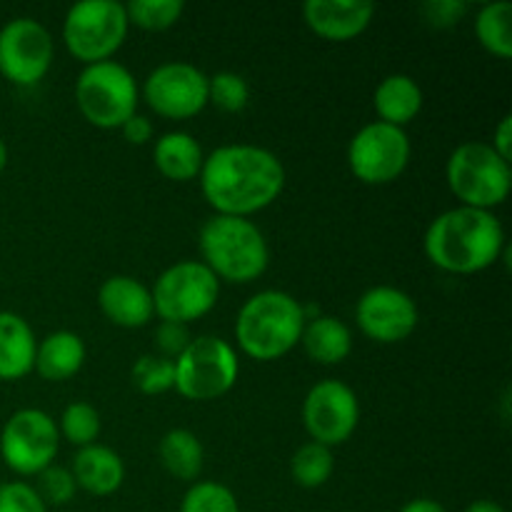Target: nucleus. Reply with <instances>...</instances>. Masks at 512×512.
I'll use <instances>...</instances> for the list:
<instances>
[{
  "label": "nucleus",
  "instance_id": "f257e3e1",
  "mask_svg": "<svg viewBox=\"0 0 512 512\" xmlns=\"http://www.w3.org/2000/svg\"><path fill=\"white\" fill-rule=\"evenodd\" d=\"M200 190L215 215L250 218L270 208L285 188V168L278 155L260 145H220L205 155Z\"/></svg>",
  "mask_w": 512,
  "mask_h": 512
},
{
  "label": "nucleus",
  "instance_id": "f03ea898",
  "mask_svg": "<svg viewBox=\"0 0 512 512\" xmlns=\"http://www.w3.org/2000/svg\"><path fill=\"white\" fill-rule=\"evenodd\" d=\"M423 250L430 263L445 273L475 275L498 263L508 248L498 215L458 205L428 225Z\"/></svg>",
  "mask_w": 512,
  "mask_h": 512
},
{
  "label": "nucleus",
  "instance_id": "7ed1b4c3",
  "mask_svg": "<svg viewBox=\"0 0 512 512\" xmlns=\"http://www.w3.org/2000/svg\"><path fill=\"white\" fill-rule=\"evenodd\" d=\"M305 328L303 303L285 290H260L245 300L235 318V340L258 363L280 360L300 345Z\"/></svg>",
  "mask_w": 512,
  "mask_h": 512
},
{
  "label": "nucleus",
  "instance_id": "20e7f679",
  "mask_svg": "<svg viewBox=\"0 0 512 512\" xmlns=\"http://www.w3.org/2000/svg\"><path fill=\"white\" fill-rule=\"evenodd\" d=\"M200 263L218 280L248 285L270 265V248L263 230L250 218L213 215L200 230Z\"/></svg>",
  "mask_w": 512,
  "mask_h": 512
},
{
  "label": "nucleus",
  "instance_id": "39448f33",
  "mask_svg": "<svg viewBox=\"0 0 512 512\" xmlns=\"http://www.w3.org/2000/svg\"><path fill=\"white\" fill-rule=\"evenodd\" d=\"M448 188L460 205L475 210H490L508 200L512 188V168L500 158L490 143L470 140L450 153L445 165Z\"/></svg>",
  "mask_w": 512,
  "mask_h": 512
},
{
  "label": "nucleus",
  "instance_id": "423d86ee",
  "mask_svg": "<svg viewBox=\"0 0 512 512\" xmlns=\"http://www.w3.org/2000/svg\"><path fill=\"white\" fill-rule=\"evenodd\" d=\"M138 100L135 75L115 60L85 65L75 80V103L93 128L120 130L138 113Z\"/></svg>",
  "mask_w": 512,
  "mask_h": 512
},
{
  "label": "nucleus",
  "instance_id": "0eeeda50",
  "mask_svg": "<svg viewBox=\"0 0 512 512\" xmlns=\"http://www.w3.org/2000/svg\"><path fill=\"white\" fill-rule=\"evenodd\" d=\"M173 368V388L193 403H208L233 390L240 375V360L228 340L200 335L173 360Z\"/></svg>",
  "mask_w": 512,
  "mask_h": 512
},
{
  "label": "nucleus",
  "instance_id": "6e6552de",
  "mask_svg": "<svg viewBox=\"0 0 512 512\" xmlns=\"http://www.w3.org/2000/svg\"><path fill=\"white\" fill-rule=\"evenodd\" d=\"M125 5L115 0H83L65 13L63 43L83 65L105 63L128 38Z\"/></svg>",
  "mask_w": 512,
  "mask_h": 512
},
{
  "label": "nucleus",
  "instance_id": "1a4fd4ad",
  "mask_svg": "<svg viewBox=\"0 0 512 512\" xmlns=\"http://www.w3.org/2000/svg\"><path fill=\"white\" fill-rule=\"evenodd\" d=\"M150 295L160 320L190 325L215 308L220 280L200 260H180L158 275Z\"/></svg>",
  "mask_w": 512,
  "mask_h": 512
},
{
  "label": "nucleus",
  "instance_id": "9d476101",
  "mask_svg": "<svg viewBox=\"0 0 512 512\" xmlns=\"http://www.w3.org/2000/svg\"><path fill=\"white\" fill-rule=\"evenodd\" d=\"M58 423L45 410L23 408L8 418L0 433L3 463L20 478H38L58 455Z\"/></svg>",
  "mask_w": 512,
  "mask_h": 512
},
{
  "label": "nucleus",
  "instance_id": "9b49d317",
  "mask_svg": "<svg viewBox=\"0 0 512 512\" xmlns=\"http://www.w3.org/2000/svg\"><path fill=\"white\" fill-rule=\"evenodd\" d=\"M413 145L408 133L395 125H363L348 145V165L355 178L365 185H388L408 170Z\"/></svg>",
  "mask_w": 512,
  "mask_h": 512
},
{
  "label": "nucleus",
  "instance_id": "f8f14e48",
  "mask_svg": "<svg viewBox=\"0 0 512 512\" xmlns=\"http://www.w3.org/2000/svg\"><path fill=\"white\" fill-rule=\"evenodd\" d=\"M55 58L53 35L33 18H15L0 28V75L20 88H33Z\"/></svg>",
  "mask_w": 512,
  "mask_h": 512
},
{
  "label": "nucleus",
  "instance_id": "ddd939ff",
  "mask_svg": "<svg viewBox=\"0 0 512 512\" xmlns=\"http://www.w3.org/2000/svg\"><path fill=\"white\" fill-rule=\"evenodd\" d=\"M143 100L160 118L190 120L210 103L208 75L183 60L163 63L145 78Z\"/></svg>",
  "mask_w": 512,
  "mask_h": 512
},
{
  "label": "nucleus",
  "instance_id": "4468645a",
  "mask_svg": "<svg viewBox=\"0 0 512 512\" xmlns=\"http://www.w3.org/2000/svg\"><path fill=\"white\" fill-rule=\"evenodd\" d=\"M358 423V395L343 380H320L305 395L303 425L313 443L333 450L353 438Z\"/></svg>",
  "mask_w": 512,
  "mask_h": 512
},
{
  "label": "nucleus",
  "instance_id": "2eb2a0df",
  "mask_svg": "<svg viewBox=\"0 0 512 512\" xmlns=\"http://www.w3.org/2000/svg\"><path fill=\"white\" fill-rule=\"evenodd\" d=\"M418 305L405 290L393 285H375L360 295L355 305V323L365 338L380 345L408 340L418 328Z\"/></svg>",
  "mask_w": 512,
  "mask_h": 512
},
{
  "label": "nucleus",
  "instance_id": "dca6fc26",
  "mask_svg": "<svg viewBox=\"0 0 512 512\" xmlns=\"http://www.w3.org/2000/svg\"><path fill=\"white\" fill-rule=\"evenodd\" d=\"M375 18V5L368 0H308L303 20L318 38L330 43H348L363 35Z\"/></svg>",
  "mask_w": 512,
  "mask_h": 512
},
{
  "label": "nucleus",
  "instance_id": "f3484780",
  "mask_svg": "<svg viewBox=\"0 0 512 512\" xmlns=\"http://www.w3.org/2000/svg\"><path fill=\"white\" fill-rule=\"evenodd\" d=\"M98 305L105 318L125 330H138L153 320V295L133 275H113L98 290Z\"/></svg>",
  "mask_w": 512,
  "mask_h": 512
},
{
  "label": "nucleus",
  "instance_id": "a211bd4d",
  "mask_svg": "<svg viewBox=\"0 0 512 512\" xmlns=\"http://www.w3.org/2000/svg\"><path fill=\"white\" fill-rule=\"evenodd\" d=\"M70 473L80 490L95 495V498H108V495L118 493L123 485L125 463L113 448L93 443L75 453Z\"/></svg>",
  "mask_w": 512,
  "mask_h": 512
},
{
  "label": "nucleus",
  "instance_id": "6ab92c4d",
  "mask_svg": "<svg viewBox=\"0 0 512 512\" xmlns=\"http://www.w3.org/2000/svg\"><path fill=\"white\" fill-rule=\"evenodd\" d=\"M35 340L28 320L10 310H0V380L15 383L35 368Z\"/></svg>",
  "mask_w": 512,
  "mask_h": 512
},
{
  "label": "nucleus",
  "instance_id": "aec40b11",
  "mask_svg": "<svg viewBox=\"0 0 512 512\" xmlns=\"http://www.w3.org/2000/svg\"><path fill=\"white\" fill-rule=\"evenodd\" d=\"M85 350L83 338L73 330H58L43 338L35 348V373L50 383H63L70 380L73 375L80 373L85 363Z\"/></svg>",
  "mask_w": 512,
  "mask_h": 512
},
{
  "label": "nucleus",
  "instance_id": "412c9836",
  "mask_svg": "<svg viewBox=\"0 0 512 512\" xmlns=\"http://www.w3.org/2000/svg\"><path fill=\"white\" fill-rule=\"evenodd\" d=\"M205 153L198 140L185 130H173L155 140L153 145V163L163 178L173 183H188L198 178L203 170Z\"/></svg>",
  "mask_w": 512,
  "mask_h": 512
},
{
  "label": "nucleus",
  "instance_id": "4be33fe9",
  "mask_svg": "<svg viewBox=\"0 0 512 512\" xmlns=\"http://www.w3.org/2000/svg\"><path fill=\"white\" fill-rule=\"evenodd\" d=\"M373 105L380 123L405 130V125L413 123L423 108V90L410 75L393 73L380 80L373 95Z\"/></svg>",
  "mask_w": 512,
  "mask_h": 512
},
{
  "label": "nucleus",
  "instance_id": "5701e85b",
  "mask_svg": "<svg viewBox=\"0 0 512 512\" xmlns=\"http://www.w3.org/2000/svg\"><path fill=\"white\" fill-rule=\"evenodd\" d=\"M305 355L318 365H340L353 353V333L333 315H318L308 320L300 335Z\"/></svg>",
  "mask_w": 512,
  "mask_h": 512
},
{
  "label": "nucleus",
  "instance_id": "b1692460",
  "mask_svg": "<svg viewBox=\"0 0 512 512\" xmlns=\"http://www.w3.org/2000/svg\"><path fill=\"white\" fill-rule=\"evenodd\" d=\"M158 455L163 468L168 470L173 478L185 480V483H193V480H198V475L203 473V443H200L198 435L190 433V430H168V433L163 435V440H160Z\"/></svg>",
  "mask_w": 512,
  "mask_h": 512
},
{
  "label": "nucleus",
  "instance_id": "393cba45",
  "mask_svg": "<svg viewBox=\"0 0 512 512\" xmlns=\"http://www.w3.org/2000/svg\"><path fill=\"white\" fill-rule=\"evenodd\" d=\"M475 35L495 58H512V5L508 0L488 3L475 15Z\"/></svg>",
  "mask_w": 512,
  "mask_h": 512
},
{
  "label": "nucleus",
  "instance_id": "a878e982",
  "mask_svg": "<svg viewBox=\"0 0 512 512\" xmlns=\"http://www.w3.org/2000/svg\"><path fill=\"white\" fill-rule=\"evenodd\" d=\"M335 470V458L333 450L325 448L320 443H305L295 450L293 460H290V473H293V480L305 490L323 488L330 480Z\"/></svg>",
  "mask_w": 512,
  "mask_h": 512
},
{
  "label": "nucleus",
  "instance_id": "bb28decb",
  "mask_svg": "<svg viewBox=\"0 0 512 512\" xmlns=\"http://www.w3.org/2000/svg\"><path fill=\"white\" fill-rule=\"evenodd\" d=\"M183 0H133L125 5L128 23L148 33H160V30L173 28L183 15Z\"/></svg>",
  "mask_w": 512,
  "mask_h": 512
},
{
  "label": "nucleus",
  "instance_id": "cd10ccee",
  "mask_svg": "<svg viewBox=\"0 0 512 512\" xmlns=\"http://www.w3.org/2000/svg\"><path fill=\"white\" fill-rule=\"evenodd\" d=\"M58 433L60 438H65L78 450L88 448V445H93L100 435L98 410H95L90 403H83V400L70 403L68 408L63 410V415H60Z\"/></svg>",
  "mask_w": 512,
  "mask_h": 512
},
{
  "label": "nucleus",
  "instance_id": "c85d7f7f",
  "mask_svg": "<svg viewBox=\"0 0 512 512\" xmlns=\"http://www.w3.org/2000/svg\"><path fill=\"white\" fill-rule=\"evenodd\" d=\"M180 512H240V505L228 485L218 480H200L183 495Z\"/></svg>",
  "mask_w": 512,
  "mask_h": 512
},
{
  "label": "nucleus",
  "instance_id": "c756f323",
  "mask_svg": "<svg viewBox=\"0 0 512 512\" xmlns=\"http://www.w3.org/2000/svg\"><path fill=\"white\" fill-rule=\"evenodd\" d=\"M133 385L143 395H163L173 390L175 385V368L173 360L163 355H140L130 370Z\"/></svg>",
  "mask_w": 512,
  "mask_h": 512
},
{
  "label": "nucleus",
  "instance_id": "7c9ffc66",
  "mask_svg": "<svg viewBox=\"0 0 512 512\" xmlns=\"http://www.w3.org/2000/svg\"><path fill=\"white\" fill-rule=\"evenodd\" d=\"M208 100L223 113H240L250 103L248 80L233 70H223L208 78Z\"/></svg>",
  "mask_w": 512,
  "mask_h": 512
},
{
  "label": "nucleus",
  "instance_id": "2f4dec72",
  "mask_svg": "<svg viewBox=\"0 0 512 512\" xmlns=\"http://www.w3.org/2000/svg\"><path fill=\"white\" fill-rule=\"evenodd\" d=\"M38 495L45 505H68L78 493L73 473L60 465H50L38 475Z\"/></svg>",
  "mask_w": 512,
  "mask_h": 512
},
{
  "label": "nucleus",
  "instance_id": "473e14b6",
  "mask_svg": "<svg viewBox=\"0 0 512 512\" xmlns=\"http://www.w3.org/2000/svg\"><path fill=\"white\" fill-rule=\"evenodd\" d=\"M0 512H48L38 490L23 480L0 485Z\"/></svg>",
  "mask_w": 512,
  "mask_h": 512
},
{
  "label": "nucleus",
  "instance_id": "72a5a7b5",
  "mask_svg": "<svg viewBox=\"0 0 512 512\" xmlns=\"http://www.w3.org/2000/svg\"><path fill=\"white\" fill-rule=\"evenodd\" d=\"M423 18L428 20L433 28H453L460 20L465 18V13L470 10V5L465 0H428L423 5Z\"/></svg>",
  "mask_w": 512,
  "mask_h": 512
},
{
  "label": "nucleus",
  "instance_id": "f704fd0d",
  "mask_svg": "<svg viewBox=\"0 0 512 512\" xmlns=\"http://www.w3.org/2000/svg\"><path fill=\"white\" fill-rule=\"evenodd\" d=\"M190 333H188V325H180V323H160L158 330H155V343H158V350L163 358L175 360L185 348L190 345Z\"/></svg>",
  "mask_w": 512,
  "mask_h": 512
},
{
  "label": "nucleus",
  "instance_id": "c9c22d12",
  "mask_svg": "<svg viewBox=\"0 0 512 512\" xmlns=\"http://www.w3.org/2000/svg\"><path fill=\"white\" fill-rule=\"evenodd\" d=\"M120 133H123V138L128 140L130 145H145L153 140V123H150L145 115L135 113L133 118L125 120L123 128H120Z\"/></svg>",
  "mask_w": 512,
  "mask_h": 512
},
{
  "label": "nucleus",
  "instance_id": "e433bc0d",
  "mask_svg": "<svg viewBox=\"0 0 512 512\" xmlns=\"http://www.w3.org/2000/svg\"><path fill=\"white\" fill-rule=\"evenodd\" d=\"M490 148L495 150V153L500 155L503 160H512V115H503L498 123V128H495L493 133V143H490Z\"/></svg>",
  "mask_w": 512,
  "mask_h": 512
},
{
  "label": "nucleus",
  "instance_id": "4c0bfd02",
  "mask_svg": "<svg viewBox=\"0 0 512 512\" xmlns=\"http://www.w3.org/2000/svg\"><path fill=\"white\" fill-rule=\"evenodd\" d=\"M400 512H448V508L433 498H415L410 503H405Z\"/></svg>",
  "mask_w": 512,
  "mask_h": 512
},
{
  "label": "nucleus",
  "instance_id": "58836bf2",
  "mask_svg": "<svg viewBox=\"0 0 512 512\" xmlns=\"http://www.w3.org/2000/svg\"><path fill=\"white\" fill-rule=\"evenodd\" d=\"M465 512H508L503 505L493 503V500H475L473 505H468Z\"/></svg>",
  "mask_w": 512,
  "mask_h": 512
},
{
  "label": "nucleus",
  "instance_id": "ea45409f",
  "mask_svg": "<svg viewBox=\"0 0 512 512\" xmlns=\"http://www.w3.org/2000/svg\"><path fill=\"white\" fill-rule=\"evenodd\" d=\"M5 165H8V145H5V140L0 138V175H3Z\"/></svg>",
  "mask_w": 512,
  "mask_h": 512
}]
</instances>
